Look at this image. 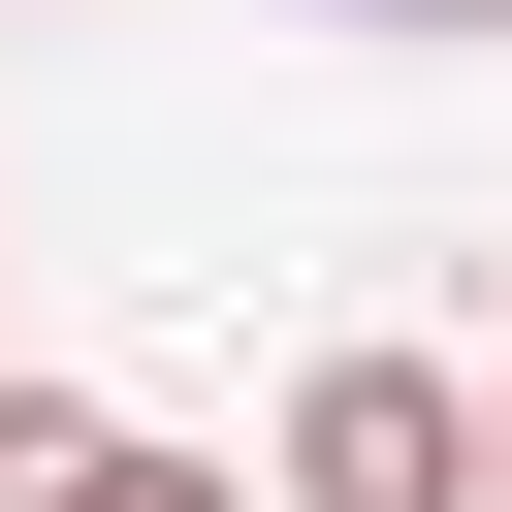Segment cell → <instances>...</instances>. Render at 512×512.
Here are the masks:
<instances>
[{"mask_svg":"<svg viewBox=\"0 0 512 512\" xmlns=\"http://www.w3.org/2000/svg\"><path fill=\"white\" fill-rule=\"evenodd\" d=\"M352 32H480V0H352Z\"/></svg>","mask_w":512,"mask_h":512,"instance_id":"277c9868","label":"cell"},{"mask_svg":"<svg viewBox=\"0 0 512 512\" xmlns=\"http://www.w3.org/2000/svg\"><path fill=\"white\" fill-rule=\"evenodd\" d=\"M64 480H96V416H64V384H0V512H64Z\"/></svg>","mask_w":512,"mask_h":512,"instance_id":"7a4b0ae2","label":"cell"},{"mask_svg":"<svg viewBox=\"0 0 512 512\" xmlns=\"http://www.w3.org/2000/svg\"><path fill=\"white\" fill-rule=\"evenodd\" d=\"M288 512H480V384L448 352H320L288 384Z\"/></svg>","mask_w":512,"mask_h":512,"instance_id":"6da1fadb","label":"cell"},{"mask_svg":"<svg viewBox=\"0 0 512 512\" xmlns=\"http://www.w3.org/2000/svg\"><path fill=\"white\" fill-rule=\"evenodd\" d=\"M64 512H256V480H192V448H128V416H96V480H64Z\"/></svg>","mask_w":512,"mask_h":512,"instance_id":"3957f363","label":"cell"},{"mask_svg":"<svg viewBox=\"0 0 512 512\" xmlns=\"http://www.w3.org/2000/svg\"><path fill=\"white\" fill-rule=\"evenodd\" d=\"M480 512H512V416H480Z\"/></svg>","mask_w":512,"mask_h":512,"instance_id":"5b68a950","label":"cell"}]
</instances>
